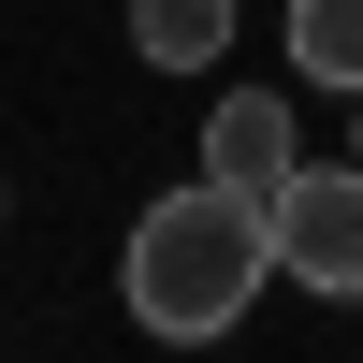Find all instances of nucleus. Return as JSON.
Listing matches in <instances>:
<instances>
[{
	"label": "nucleus",
	"mask_w": 363,
	"mask_h": 363,
	"mask_svg": "<svg viewBox=\"0 0 363 363\" xmlns=\"http://www.w3.org/2000/svg\"><path fill=\"white\" fill-rule=\"evenodd\" d=\"M291 73L306 87H363V0H291Z\"/></svg>",
	"instance_id": "obj_5"
},
{
	"label": "nucleus",
	"mask_w": 363,
	"mask_h": 363,
	"mask_svg": "<svg viewBox=\"0 0 363 363\" xmlns=\"http://www.w3.org/2000/svg\"><path fill=\"white\" fill-rule=\"evenodd\" d=\"M262 233H277V277L306 291H363V160H291V189L262 203Z\"/></svg>",
	"instance_id": "obj_2"
},
{
	"label": "nucleus",
	"mask_w": 363,
	"mask_h": 363,
	"mask_svg": "<svg viewBox=\"0 0 363 363\" xmlns=\"http://www.w3.org/2000/svg\"><path fill=\"white\" fill-rule=\"evenodd\" d=\"M262 277H277V233H262L247 189H218V174H189V189H160L131 218V320L174 349L233 335V320L262 306Z\"/></svg>",
	"instance_id": "obj_1"
},
{
	"label": "nucleus",
	"mask_w": 363,
	"mask_h": 363,
	"mask_svg": "<svg viewBox=\"0 0 363 363\" xmlns=\"http://www.w3.org/2000/svg\"><path fill=\"white\" fill-rule=\"evenodd\" d=\"M131 44L160 58V73H203V58L233 44V0H131Z\"/></svg>",
	"instance_id": "obj_4"
},
{
	"label": "nucleus",
	"mask_w": 363,
	"mask_h": 363,
	"mask_svg": "<svg viewBox=\"0 0 363 363\" xmlns=\"http://www.w3.org/2000/svg\"><path fill=\"white\" fill-rule=\"evenodd\" d=\"M349 116H363V87H349Z\"/></svg>",
	"instance_id": "obj_6"
},
{
	"label": "nucleus",
	"mask_w": 363,
	"mask_h": 363,
	"mask_svg": "<svg viewBox=\"0 0 363 363\" xmlns=\"http://www.w3.org/2000/svg\"><path fill=\"white\" fill-rule=\"evenodd\" d=\"M203 174H218V189H247V203L291 189V102H277V87H233V102L203 116Z\"/></svg>",
	"instance_id": "obj_3"
}]
</instances>
